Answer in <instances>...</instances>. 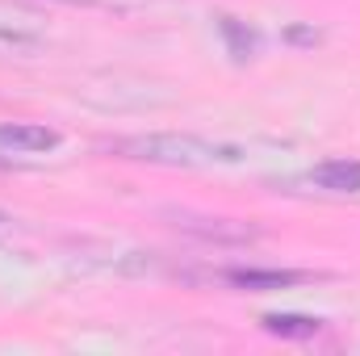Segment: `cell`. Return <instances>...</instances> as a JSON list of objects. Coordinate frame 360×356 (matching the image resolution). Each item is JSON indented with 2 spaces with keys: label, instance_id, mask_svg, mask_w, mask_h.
<instances>
[{
  "label": "cell",
  "instance_id": "1",
  "mask_svg": "<svg viewBox=\"0 0 360 356\" xmlns=\"http://www.w3.org/2000/svg\"><path fill=\"white\" fill-rule=\"evenodd\" d=\"M122 155L147 160V164H172V168H205V164H239L243 151L231 143H210L193 134H139L117 143Z\"/></svg>",
  "mask_w": 360,
  "mask_h": 356
},
{
  "label": "cell",
  "instance_id": "2",
  "mask_svg": "<svg viewBox=\"0 0 360 356\" xmlns=\"http://www.w3.org/2000/svg\"><path fill=\"white\" fill-rule=\"evenodd\" d=\"M231 285H239V289H252V293H269V289H289V285H302L306 281V272H297V268H231V272H222Z\"/></svg>",
  "mask_w": 360,
  "mask_h": 356
},
{
  "label": "cell",
  "instance_id": "3",
  "mask_svg": "<svg viewBox=\"0 0 360 356\" xmlns=\"http://www.w3.org/2000/svg\"><path fill=\"white\" fill-rule=\"evenodd\" d=\"M0 147L25 151V155H42V151L59 147V134L46 130V126H34V122H13V126H0Z\"/></svg>",
  "mask_w": 360,
  "mask_h": 356
},
{
  "label": "cell",
  "instance_id": "4",
  "mask_svg": "<svg viewBox=\"0 0 360 356\" xmlns=\"http://www.w3.org/2000/svg\"><path fill=\"white\" fill-rule=\"evenodd\" d=\"M310 180L327 193H360V160H327L310 172Z\"/></svg>",
  "mask_w": 360,
  "mask_h": 356
},
{
  "label": "cell",
  "instance_id": "5",
  "mask_svg": "<svg viewBox=\"0 0 360 356\" xmlns=\"http://www.w3.org/2000/svg\"><path fill=\"white\" fill-rule=\"evenodd\" d=\"M201 222L205 227H197V218H184L180 227L201 235V239H214V243H248V239H256L252 227H239V222H226V218H201Z\"/></svg>",
  "mask_w": 360,
  "mask_h": 356
},
{
  "label": "cell",
  "instance_id": "6",
  "mask_svg": "<svg viewBox=\"0 0 360 356\" xmlns=\"http://www.w3.org/2000/svg\"><path fill=\"white\" fill-rule=\"evenodd\" d=\"M264 327L281 340H310L319 336V319H306V314H264Z\"/></svg>",
  "mask_w": 360,
  "mask_h": 356
},
{
  "label": "cell",
  "instance_id": "7",
  "mask_svg": "<svg viewBox=\"0 0 360 356\" xmlns=\"http://www.w3.org/2000/svg\"><path fill=\"white\" fill-rule=\"evenodd\" d=\"M218 25H222V34L231 38V51H235L239 59H248V51H252V34H248V30H243V25L235 21V17H222Z\"/></svg>",
  "mask_w": 360,
  "mask_h": 356
},
{
  "label": "cell",
  "instance_id": "8",
  "mask_svg": "<svg viewBox=\"0 0 360 356\" xmlns=\"http://www.w3.org/2000/svg\"><path fill=\"white\" fill-rule=\"evenodd\" d=\"M4 231H13V218H8V214H0V235H4Z\"/></svg>",
  "mask_w": 360,
  "mask_h": 356
}]
</instances>
